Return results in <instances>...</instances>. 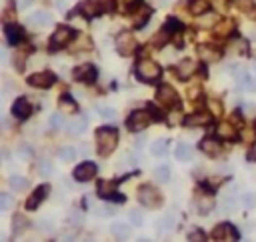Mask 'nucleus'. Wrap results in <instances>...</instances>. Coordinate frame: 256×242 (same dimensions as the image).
Wrapping results in <instances>:
<instances>
[{
  "instance_id": "39448f33",
  "label": "nucleus",
  "mask_w": 256,
  "mask_h": 242,
  "mask_svg": "<svg viewBox=\"0 0 256 242\" xmlns=\"http://www.w3.org/2000/svg\"><path fill=\"white\" fill-rule=\"evenodd\" d=\"M138 198L146 208H158L162 204V196L158 194V190L154 186H148V184L138 188Z\"/></svg>"
},
{
  "instance_id": "2f4dec72",
  "label": "nucleus",
  "mask_w": 256,
  "mask_h": 242,
  "mask_svg": "<svg viewBox=\"0 0 256 242\" xmlns=\"http://www.w3.org/2000/svg\"><path fill=\"white\" fill-rule=\"evenodd\" d=\"M176 226V218L172 216V214H166L160 222H158V228H162V230H172Z\"/></svg>"
},
{
  "instance_id": "c85d7f7f",
  "label": "nucleus",
  "mask_w": 256,
  "mask_h": 242,
  "mask_svg": "<svg viewBox=\"0 0 256 242\" xmlns=\"http://www.w3.org/2000/svg\"><path fill=\"white\" fill-rule=\"evenodd\" d=\"M110 232L116 234L118 238H126V234H128V226H126V224H122V222H112Z\"/></svg>"
},
{
  "instance_id": "0eeeda50",
  "label": "nucleus",
  "mask_w": 256,
  "mask_h": 242,
  "mask_svg": "<svg viewBox=\"0 0 256 242\" xmlns=\"http://www.w3.org/2000/svg\"><path fill=\"white\" fill-rule=\"evenodd\" d=\"M74 36H76V32H74L70 26H58L56 32L52 34V38H50V46H52L54 50H56V48L64 46L66 42H70Z\"/></svg>"
},
{
  "instance_id": "aec40b11",
  "label": "nucleus",
  "mask_w": 256,
  "mask_h": 242,
  "mask_svg": "<svg viewBox=\"0 0 256 242\" xmlns=\"http://www.w3.org/2000/svg\"><path fill=\"white\" fill-rule=\"evenodd\" d=\"M234 28H236V26H234V20L226 18V20H222V22H218V26L214 28V34H216V36H220V38H224V36L232 34Z\"/></svg>"
},
{
  "instance_id": "c9c22d12",
  "label": "nucleus",
  "mask_w": 256,
  "mask_h": 242,
  "mask_svg": "<svg viewBox=\"0 0 256 242\" xmlns=\"http://www.w3.org/2000/svg\"><path fill=\"white\" fill-rule=\"evenodd\" d=\"M128 216H130V222L134 224V226H142L144 218H142V212L138 210V208H132V210L128 212Z\"/></svg>"
},
{
  "instance_id": "09e8293b",
  "label": "nucleus",
  "mask_w": 256,
  "mask_h": 242,
  "mask_svg": "<svg viewBox=\"0 0 256 242\" xmlns=\"http://www.w3.org/2000/svg\"><path fill=\"white\" fill-rule=\"evenodd\" d=\"M12 4H8V8H6V12H4V22L6 24H10V20H12Z\"/></svg>"
},
{
  "instance_id": "423d86ee",
  "label": "nucleus",
  "mask_w": 256,
  "mask_h": 242,
  "mask_svg": "<svg viewBox=\"0 0 256 242\" xmlns=\"http://www.w3.org/2000/svg\"><path fill=\"white\" fill-rule=\"evenodd\" d=\"M116 50L120 52L122 56H130L134 50H136V46H138V42H136V38L130 34V32H120V34L116 36Z\"/></svg>"
},
{
  "instance_id": "a211bd4d",
  "label": "nucleus",
  "mask_w": 256,
  "mask_h": 242,
  "mask_svg": "<svg viewBox=\"0 0 256 242\" xmlns=\"http://www.w3.org/2000/svg\"><path fill=\"white\" fill-rule=\"evenodd\" d=\"M212 114L210 112H196V114L186 118V124L188 126H204V124H210Z\"/></svg>"
},
{
  "instance_id": "393cba45",
  "label": "nucleus",
  "mask_w": 256,
  "mask_h": 242,
  "mask_svg": "<svg viewBox=\"0 0 256 242\" xmlns=\"http://www.w3.org/2000/svg\"><path fill=\"white\" fill-rule=\"evenodd\" d=\"M198 56L202 60H218L220 58V54L216 50H212V48H208V46H200L198 48Z\"/></svg>"
},
{
  "instance_id": "3c124183",
  "label": "nucleus",
  "mask_w": 256,
  "mask_h": 242,
  "mask_svg": "<svg viewBox=\"0 0 256 242\" xmlns=\"http://www.w3.org/2000/svg\"><path fill=\"white\" fill-rule=\"evenodd\" d=\"M70 222H72V224H80V222H82V214H78V212H70Z\"/></svg>"
},
{
  "instance_id": "9b49d317",
  "label": "nucleus",
  "mask_w": 256,
  "mask_h": 242,
  "mask_svg": "<svg viewBox=\"0 0 256 242\" xmlns=\"http://www.w3.org/2000/svg\"><path fill=\"white\" fill-rule=\"evenodd\" d=\"M96 172H98L96 164L84 162V164H80V166L74 170V178H76L78 182H88V180H92L94 176H96Z\"/></svg>"
},
{
  "instance_id": "ea45409f",
  "label": "nucleus",
  "mask_w": 256,
  "mask_h": 242,
  "mask_svg": "<svg viewBox=\"0 0 256 242\" xmlns=\"http://www.w3.org/2000/svg\"><path fill=\"white\" fill-rule=\"evenodd\" d=\"M60 104H62V106H66V110H68V112H76V102H74L68 94H64L62 98H60Z\"/></svg>"
},
{
  "instance_id": "49530a36",
  "label": "nucleus",
  "mask_w": 256,
  "mask_h": 242,
  "mask_svg": "<svg viewBox=\"0 0 256 242\" xmlns=\"http://www.w3.org/2000/svg\"><path fill=\"white\" fill-rule=\"evenodd\" d=\"M98 112L104 118H114V110H110V108H104V106H98Z\"/></svg>"
},
{
  "instance_id": "4468645a",
  "label": "nucleus",
  "mask_w": 256,
  "mask_h": 242,
  "mask_svg": "<svg viewBox=\"0 0 256 242\" xmlns=\"http://www.w3.org/2000/svg\"><path fill=\"white\" fill-rule=\"evenodd\" d=\"M48 192H50V188H48L46 184H42V186H38L36 190H34L32 196H30L28 202H26V208H28V210H34V208L40 204V200H44V198L48 196Z\"/></svg>"
},
{
  "instance_id": "9d476101",
  "label": "nucleus",
  "mask_w": 256,
  "mask_h": 242,
  "mask_svg": "<svg viewBox=\"0 0 256 242\" xmlns=\"http://www.w3.org/2000/svg\"><path fill=\"white\" fill-rule=\"evenodd\" d=\"M96 74L98 72L92 64H80V66L74 68V80H78V82H94Z\"/></svg>"
},
{
  "instance_id": "f03ea898",
  "label": "nucleus",
  "mask_w": 256,
  "mask_h": 242,
  "mask_svg": "<svg viewBox=\"0 0 256 242\" xmlns=\"http://www.w3.org/2000/svg\"><path fill=\"white\" fill-rule=\"evenodd\" d=\"M136 74H138V78L144 80V82H154V80L160 78L162 70H160V66H158L154 60L142 58V60L138 62V66H136Z\"/></svg>"
},
{
  "instance_id": "bb28decb",
  "label": "nucleus",
  "mask_w": 256,
  "mask_h": 242,
  "mask_svg": "<svg viewBox=\"0 0 256 242\" xmlns=\"http://www.w3.org/2000/svg\"><path fill=\"white\" fill-rule=\"evenodd\" d=\"M118 8H120V12H132L136 6L140 4V0H116Z\"/></svg>"
},
{
  "instance_id": "a19ab883",
  "label": "nucleus",
  "mask_w": 256,
  "mask_h": 242,
  "mask_svg": "<svg viewBox=\"0 0 256 242\" xmlns=\"http://www.w3.org/2000/svg\"><path fill=\"white\" fill-rule=\"evenodd\" d=\"M10 206H12V198H10V194L2 192V194H0V208H2V210H8Z\"/></svg>"
},
{
  "instance_id": "412c9836",
  "label": "nucleus",
  "mask_w": 256,
  "mask_h": 242,
  "mask_svg": "<svg viewBox=\"0 0 256 242\" xmlns=\"http://www.w3.org/2000/svg\"><path fill=\"white\" fill-rule=\"evenodd\" d=\"M174 156H176L178 160H182V162H186V160L192 158V148H190L186 142H178L176 148H174Z\"/></svg>"
},
{
  "instance_id": "f704fd0d",
  "label": "nucleus",
  "mask_w": 256,
  "mask_h": 242,
  "mask_svg": "<svg viewBox=\"0 0 256 242\" xmlns=\"http://www.w3.org/2000/svg\"><path fill=\"white\" fill-rule=\"evenodd\" d=\"M170 38V30L164 26L162 28V32H158V34L154 36V46H158V48H162L164 44H166V40Z\"/></svg>"
},
{
  "instance_id": "e433bc0d",
  "label": "nucleus",
  "mask_w": 256,
  "mask_h": 242,
  "mask_svg": "<svg viewBox=\"0 0 256 242\" xmlns=\"http://www.w3.org/2000/svg\"><path fill=\"white\" fill-rule=\"evenodd\" d=\"M28 226V220L24 218V216H14V220H12V228H14V232H20V230H24Z\"/></svg>"
},
{
  "instance_id": "c03bdc74",
  "label": "nucleus",
  "mask_w": 256,
  "mask_h": 242,
  "mask_svg": "<svg viewBox=\"0 0 256 242\" xmlns=\"http://www.w3.org/2000/svg\"><path fill=\"white\" fill-rule=\"evenodd\" d=\"M50 174H52V164L42 160L40 162V176H50Z\"/></svg>"
},
{
  "instance_id": "f8f14e48",
  "label": "nucleus",
  "mask_w": 256,
  "mask_h": 242,
  "mask_svg": "<svg viewBox=\"0 0 256 242\" xmlns=\"http://www.w3.org/2000/svg\"><path fill=\"white\" fill-rule=\"evenodd\" d=\"M12 114L16 118H20V120H26L32 114V104L26 98H18V100L12 104Z\"/></svg>"
},
{
  "instance_id": "1a4fd4ad",
  "label": "nucleus",
  "mask_w": 256,
  "mask_h": 242,
  "mask_svg": "<svg viewBox=\"0 0 256 242\" xmlns=\"http://www.w3.org/2000/svg\"><path fill=\"white\" fill-rule=\"evenodd\" d=\"M26 80H28V84H30V86H36V88H48V86H52V84H54L56 76H54L52 72H36V74H30Z\"/></svg>"
},
{
  "instance_id": "6ab92c4d",
  "label": "nucleus",
  "mask_w": 256,
  "mask_h": 242,
  "mask_svg": "<svg viewBox=\"0 0 256 242\" xmlns=\"http://www.w3.org/2000/svg\"><path fill=\"white\" fill-rule=\"evenodd\" d=\"M76 10H78L82 16H86V18H92V16H96V12H98V4L92 2V0H82Z\"/></svg>"
},
{
  "instance_id": "ddd939ff",
  "label": "nucleus",
  "mask_w": 256,
  "mask_h": 242,
  "mask_svg": "<svg viewBox=\"0 0 256 242\" xmlns=\"http://www.w3.org/2000/svg\"><path fill=\"white\" fill-rule=\"evenodd\" d=\"M200 150L206 152L212 158H216V156H220V152H222V146H220V142L216 138H204L200 142Z\"/></svg>"
},
{
  "instance_id": "7ed1b4c3",
  "label": "nucleus",
  "mask_w": 256,
  "mask_h": 242,
  "mask_svg": "<svg viewBox=\"0 0 256 242\" xmlns=\"http://www.w3.org/2000/svg\"><path fill=\"white\" fill-rule=\"evenodd\" d=\"M152 118H154V116L150 114V110H136V112H132V114L128 116L126 128L132 130V132H140L152 122Z\"/></svg>"
},
{
  "instance_id": "de8ad7c7",
  "label": "nucleus",
  "mask_w": 256,
  "mask_h": 242,
  "mask_svg": "<svg viewBox=\"0 0 256 242\" xmlns=\"http://www.w3.org/2000/svg\"><path fill=\"white\" fill-rule=\"evenodd\" d=\"M234 208H236L234 200H232V198H226V200H224V204H222V210H226V212H232Z\"/></svg>"
},
{
  "instance_id": "79ce46f5",
  "label": "nucleus",
  "mask_w": 256,
  "mask_h": 242,
  "mask_svg": "<svg viewBox=\"0 0 256 242\" xmlns=\"http://www.w3.org/2000/svg\"><path fill=\"white\" fill-rule=\"evenodd\" d=\"M26 54H28V50H22V52H18V54H14V64H16L18 68H22V66H24Z\"/></svg>"
},
{
  "instance_id": "473e14b6",
  "label": "nucleus",
  "mask_w": 256,
  "mask_h": 242,
  "mask_svg": "<svg viewBox=\"0 0 256 242\" xmlns=\"http://www.w3.org/2000/svg\"><path fill=\"white\" fill-rule=\"evenodd\" d=\"M190 10H192V14H202V12L208 10V2L206 0H192Z\"/></svg>"
},
{
  "instance_id": "603ef678",
  "label": "nucleus",
  "mask_w": 256,
  "mask_h": 242,
  "mask_svg": "<svg viewBox=\"0 0 256 242\" xmlns=\"http://www.w3.org/2000/svg\"><path fill=\"white\" fill-rule=\"evenodd\" d=\"M210 106H212V114H220V104L216 100H210Z\"/></svg>"
},
{
  "instance_id": "20e7f679",
  "label": "nucleus",
  "mask_w": 256,
  "mask_h": 242,
  "mask_svg": "<svg viewBox=\"0 0 256 242\" xmlns=\"http://www.w3.org/2000/svg\"><path fill=\"white\" fill-rule=\"evenodd\" d=\"M156 100L162 106H166V108H176V106H180V96H178V92L172 86H168V84H164V86H160L156 90Z\"/></svg>"
},
{
  "instance_id": "a18cd8bd",
  "label": "nucleus",
  "mask_w": 256,
  "mask_h": 242,
  "mask_svg": "<svg viewBox=\"0 0 256 242\" xmlns=\"http://www.w3.org/2000/svg\"><path fill=\"white\" fill-rule=\"evenodd\" d=\"M236 6H240V10H248L252 8V0H232Z\"/></svg>"
},
{
  "instance_id": "37998d69",
  "label": "nucleus",
  "mask_w": 256,
  "mask_h": 242,
  "mask_svg": "<svg viewBox=\"0 0 256 242\" xmlns=\"http://www.w3.org/2000/svg\"><path fill=\"white\" fill-rule=\"evenodd\" d=\"M50 126H52V128H60V126H64V118L58 114V112L50 116Z\"/></svg>"
},
{
  "instance_id": "4be33fe9",
  "label": "nucleus",
  "mask_w": 256,
  "mask_h": 242,
  "mask_svg": "<svg viewBox=\"0 0 256 242\" xmlns=\"http://www.w3.org/2000/svg\"><path fill=\"white\" fill-rule=\"evenodd\" d=\"M4 32H6V40H8V44H16L20 38H22V30L16 26V24H6V28H4Z\"/></svg>"
},
{
  "instance_id": "2eb2a0df",
  "label": "nucleus",
  "mask_w": 256,
  "mask_h": 242,
  "mask_svg": "<svg viewBox=\"0 0 256 242\" xmlns=\"http://www.w3.org/2000/svg\"><path fill=\"white\" fill-rule=\"evenodd\" d=\"M196 70V62L192 58H182L178 64H176V72L180 78H188L192 76V72Z\"/></svg>"
},
{
  "instance_id": "cd10ccee",
  "label": "nucleus",
  "mask_w": 256,
  "mask_h": 242,
  "mask_svg": "<svg viewBox=\"0 0 256 242\" xmlns=\"http://www.w3.org/2000/svg\"><path fill=\"white\" fill-rule=\"evenodd\" d=\"M150 152H152V156H156V158L166 156V142H164V140H156V142L150 146Z\"/></svg>"
},
{
  "instance_id": "6e6552de",
  "label": "nucleus",
  "mask_w": 256,
  "mask_h": 242,
  "mask_svg": "<svg viewBox=\"0 0 256 242\" xmlns=\"http://www.w3.org/2000/svg\"><path fill=\"white\" fill-rule=\"evenodd\" d=\"M212 238L218 240V242H234L238 240V230L232 226V224H220L212 230Z\"/></svg>"
},
{
  "instance_id": "c756f323",
  "label": "nucleus",
  "mask_w": 256,
  "mask_h": 242,
  "mask_svg": "<svg viewBox=\"0 0 256 242\" xmlns=\"http://www.w3.org/2000/svg\"><path fill=\"white\" fill-rule=\"evenodd\" d=\"M8 182H10V186H12L14 190H24V188L28 186V180L24 178V176H16V174L10 176V180H8Z\"/></svg>"
},
{
  "instance_id": "f3484780",
  "label": "nucleus",
  "mask_w": 256,
  "mask_h": 242,
  "mask_svg": "<svg viewBox=\"0 0 256 242\" xmlns=\"http://www.w3.org/2000/svg\"><path fill=\"white\" fill-rule=\"evenodd\" d=\"M194 206H196V210H198L200 214H208L212 208H214V200H212L210 196H206V194H198Z\"/></svg>"
},
{
  "instance_id": "8fccbe9b",
  "label": "nucleus",
  "mask_w": 256,
  "mask_h": 242,
  "mask_svg": "<svg viewBox=\"0 0 256 242\" xmlns=\"http://www.w3.org/2000/svg\"><path fill=\"white\" fill-rule=\"evenodd\" d=\"M190 240H206V236H202V232L200 230H194V232H190V236H188Z\"/></svg>"
},
{
  "instance_id": "4c0bfd02",
  "label": "nucleus",
  "mask_w": 256,
  "mask_h": 242,
  "mask_svg": "<svg viewBox=\"0 0 256 242\" xmlns=\"http://www.w3.org/2000/svg\"><path fill=\"white\" fill-rule=\"evenodd\" d=\"M76 158V150L70 148V146H66L60 150V160H64V162H72V160Z\"/></svg>"
},
{
  "instance_id": "72a5a7b5",
  "label": "nucleus",
  "mask_w": 256,
  "mask_h": 242,
  "mask_svg": "<svg viewBox=\"0 0 256 242\" xmlns=\"http://www.w3.org/2000/svg\"><path fill=\"white\" fill-rule=\"evenodd\" d=\"M154 176L160 180V182H166L168 178H170V168L166 166V164H162V166H156L154 168Z\"/></svg>"
},
{
  "instance_id": "58836bf2",
  "label": "nucleus",
  "mask_w": 256,
  "mask_h": 242,
  "mask_svg": "<svg viewBox=\"0 0 256 242\" xmlns=\"http://www.w3.org/2000/svg\"><path fill=\"white\" fill-rule=\"evenodd\" d=\"M240 202L244 208H252L256 204V194H252V192H244V194L240 196Z\"/></svg>"
},
{
  "instance_id": "f257e3e1",
  "label": "nucleus",
  "mask_w": 256,
  "mask_h": 242,
  "mask_svg": "<svg viewBox=\"0 0 256 242\" xmlns=\"http://www.w3.org/2000/svg\"><path fill=\"white\" fill-rule=\"evenodd\" d=\"M118 144V132L114 128H98L96 130V146H98V154L108 156Z\"/></svg>"
},
{
  "instance_id": "b1692460",
  "label": "nucleus",
  "mask_w": 256,
  "mask_h": 242,
  "mask_svg": "<svg viewBox=\"0 0 256 242\" xmlns=\"http://www.w3.org/2000/svg\"><path fill=\"white\" fill-rule=\"evenodd\" d=\"M84 128H86V120L84 118H76L72 122H66V130L70 134H80V132H84Z\"/></svg>"
},
{
  "instance_id": "dca6fc26",
  "label": "nucleus",
  "mask_w": 256,
  "mask_h": 242,
  "mask_svg": "<svg viewBox=\"0 0 256 242\" xmlns=\"http://www.w3.org/2000/svg\"><path fill=\"white\" fill-rule=\"evenodd\" d=\"M150 14H152V10L148 6H140L138 12L132 10V24H134V28H142L146 24V20L150 18Z\"/></svg>"
},
{
  "instance_id": "864d4df0",
  "label": "nucleus",
  "mask_w": 256,
  "mask_h": 242,
  "mask_svg": "<svg viewBox=\"0 0 256 242\" xmlns=\"http://www.w3.org/2000/svg\"><path fill=\"white\" fill-rule=\"evenodd\" d=\"M254 70H256V62H254Z\"/></svg>"
},
{
  "instance_id": "5701e85b",
  "label": "nucleus",
  "mask_w": 256,
  "mask_h": 242,
  "mask_svg": "<svg viewBox=\"0 0 256 242\" xmlns=\"http://www.w3.org/2000/svg\"><path fill=\"white\" fill-rule=\"evenodd\" d=\"M114 184L112 182H108V180H102L100 184H98V196L100 198H112L114 196Z\"/></svg>"
},
{
  "instance_id": "7c9ffc66",
  "label": "nucleus",
  "mask_w": 256,
  "mask_h": 242,
  "mask_svg": "<svg viewBox=\"0 0 256 242\" xmlns=\"http://www.w3.org/2000/svg\"><path fill=\"white\" fill-rule=\"evenodd\" d=\"M28 22H32V24H48L50 22V14H46V12H34L28 18Z\"/></svg>"
},
{
  "instance_id": "a878e982",
  "label": "nucleus",
  "mask_w": 256,
  "mask_h": 242,
  "mask_svg": "<svg viewBox=\"0 0 256 242\" xmlns=\"http://www.w3.org/2000/svg\"><path fill=\"white\" fill-rule=\"evenodd\" d=\"M218 134L222 136V138H234L236 136V130H234V126L230 122H222L218 126Z\"/></svg>"
}]
</instances>
